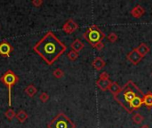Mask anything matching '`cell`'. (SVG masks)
I'll use <instances>...</instances> for the list:
<instances>
[{
    "label": "cell",
    "mask_w": 152,
    "mask_h": 128,
    "mask_svg": "<svg viewBox=\"0 0 152 128\" xmlns=\"http://www.w3.org/2000/svg\"><path fill=\"white\" fill-rule=\"evenodd\" d=\"M34 52L38 54L48 65H53L67 50V46L54 35L48 31L33 47Z\"/></svg>",
    "instance_id": "6da1fadb"
},
{
    "label": "cell",
    "mask_w": 152,
    "mask_h": 128,
    "mask_svg": "<svg viewBox=\"0 0 152 128\" xmlns=\"http://www.w3.org/2000/svg\"><path fill=\"white\" fill-rule=\"evenodd\" d=\"M137 96L144 97V94L132 80H129L124 86V87H122V90L120 91V93L118 95L114 96V99L128 113H133V110L130 108V104L133 102V100Z\"/></svg>",
    "instance_id": "7a4b0ae2"
},
{
    "label": "cell",
    "mask_w": 152,
    "mask_h": 128,
    "mask_svg": "<svg viewBox=\"0 0 152 128\" xmlns=\"http://www.w3.org/2000/svg\"><path fill=\"white\" fill-rule=\"evenodd\" d=\"M83 37L93 47H94L98 43L102 42L106 36L96 25H92L84 33Z\"/></svg>",
    "instance_id": "3957f363"
},
{
    "label": "cell",
    "mask_w": 152,
    "mask_h": 128,
    "mask_svg": "<svg viewBox=\"0 0 152 128\" xmlns=\"http://www.w3.org/2000/svg\"><path fill=\"white\" fill-rule=\"evenodd\" d=\"M0 81L8 89V105L11 107V105H12V88L13 86H15L17 84V82L19 81V78L13 71H12L11 69H8L6 72H4L2 75V77L0 78Z\"/></svg>",
    "instance_id": "277c9868"
},
{
    "label": "cell",
    "mask_w": 152,
    "mask_h": 128,
    "mask_svg": "<svg viewBox=\"0 0 152 128\" xmlns=\"http://www.w3.org/2000/svg\"><path fill=\"white\" fill-rule=\"evenodd\" d=\"M47 128H76V125L63 112H60L47 124Z\"/></svg>",
    "instance_id": "5b68a950"
},
{
    "label": "cell",
    "mask_w": 152,
    "mask_h": 128,
    "mask_svg": "<svg viewBox=\"0 0 152 128\" xmlns=\"http://www.w3.org/2000/svg\"><path fill=\"white\" fill-rule=\"evenodd\" d=\"M77 29H78L77 23L72 19H69L68 20H66L62 26V29L66 34H72Z\"/></svg>",
    "instance_id": "8992f818"
},
{
    "label": "cell",
    "mask_w": 152,
    "mask_h": 128,
    "mask_svg": "<svg viewBox=\"0 0 152 128\" xmlns=\"http://www.w3.org/2000/svg\"><path fill=\"white\" fill-rule=\"evenodd\" d=\"M13 51V47L7 41H2L0 43V55L3 57H10V54Z\"/></svg>",
    "instance_id": "52a82bcc"
},
{
    "label": "cell",
    "mask_w": 152,
    "mask_h": 128,
    "mask_svg": "<svg viewBox=\"0 0 152 128\" xmlns=\"http://www.w3.org/2000/svg\"><path fill=\"white\" fill-rule=\"evenodd\" d=\"M126 57H127L128 61L132 64H134V65H137L142 61V57L141 56V54L138 53L137 48H134L130 53H128L127 55H126Z\"/></svg>",
    "instance_id": "ba28073f"
},
{
    "label": "cell",
    "mask_w": 152,
    "mask_h": 128,
    "mask_svg": "<svg viewBox=\"0 0 152 128\" xmlns=\"http://www.w3.org/2000/svg\"><path fill=\"white\" fill-rule=\"evenodd\" d=\"M111 84V81L110 80V78H99V79L96 81V85L97 86L102 90V91H107L109 90V87Z\"/></svg>",
    "instance_id": "9c48e42d"
},
{
    "label": "cell",
    "mask_w": 152,
    "mask_h": 128,
    "mask_svg": "<svg viewBox=\"0 0 152 128\" xmlns=\"http://www.w3.org/2000/svg\"><path fill=\"white\" fill-rule=\"evenodd\" d=\"M131 15L134 18H141L144 15L145 13V9L141 5V4H137L136 6H134L132 11L130 12Z\"/></svg>",
    "instance_id": "30bf717a"
},
{
    "label": "cell",
    "mask_w": 152,
    "mask_h": 128,
    "mask_svg": "<svg viewBox=\"0 0 152 128\" xmlns=\"http://www.w3.org/2000/svg\"><path fill=\"white\" fill-rule=\"evenodd\" d=\"M92 65H93V67H94V69L100 71V70H102V69L105 67L106 62L104 61V60H103L102 57H96V58L93 61Z\"/></svg>",
    "instance_id": "8fae6325"
},
{
    "label": "cell",
    "mask_w": 152,
    "mask_h": 128,
    "mask_svg": "<svg viewBox=\"0 0 152 128\" xmlns=\"http://www.w3.org/2000/svg\"><path fill=\"white\" fill-rule=\"evenodd\" d=\"M70 46H71V49H72L73 51L78 53V52H80V51L85 47V44H84L80 39L77 38V39H75V40L71 43V45H70Z\"/></svg>",
    "instance_id": "7c38bea8"
},
{
    "label": "cell",
    "mask_w": 152,
    "mask_h": 128,
    "mask_svg": "<svg viewBox=\"0 0 152 128\" xmlns=\"http://www.w3.org/2000/svg\"><path fill=\"white\" fill-rule=\"evenodd\" d=\"M109 90L114 96H116L120 93V91L122 90V87L117 82H111V84L109 87Z\"/></svg>",
    "instance_id": "4fadbf2b"
},
{
    "label": "cell",
    "mask_w": 152,
    "mask_h": 128,
    "mask_svg": "<svg viewBox=\"0 0 152 128\" xmlns=\"http://www.w3.org/2000/svg\"><path fill=\"white\" fill-rule=\"evenodd\" d=\"M137 51L138 53L141 54V56L143 58L145 57V55H147L150 53V47L145 44V43H142L138 47H137Z\"/></svg>",
    "instance_id": "5bb4252c"
},
{
    "label": "cell",
    "mask_w": 152,
    "mask_h": 128,
    "mask_svg": "<svg viewBox=\"0 0 152 128\" xmlns=\"http://www.w3.org/2000/svg\"><path fill=\"white\" fill-rule=\"evenodd\" d=\"M24 92H25V94H26L28 97L32 98V97H34V96L37 94V87H36L34 85L31 84V85H28V86L25 88Z\"/></svg>",
    "instance_id": "9a60e30c"
},
{
    "label": "cell",
    "mask_w": 152,
    "mask_h": 128,
    "mask_svg": "<svg viewBox=\"0 0 152 128\" xmlns=\"http://www.w3.org/2000/svg\"><path fill=\"white\" fill-rule=\"evenodd\" d=\"M143 104L149 109L151 110L152 108V93L151 92H148L146 94H144L143 97Z\"/></svg>",
    "instance_id": "2e32d148"
},
{
    "label": "cell",
    "mask_w": 152,
    "mask_h": 128,
    "mask_svg": "<svg viewBox=\"0 0 152 128\" xmlns=\"http://www.w3.org/2000/svg\"><path fill=\"white\" fill-rule=\"evenodd\" d=\"M16 118L20 123H24L28 118V115L25 110H20L18 113H16Z\"/></svg>",
    "instance_id": "e0dca14e"
},
{
    "label": "cell",
    "mask_w": 152,
    "mask_h": 128,
    "mask_svg": "<svg viewBox=\"0 0 152 128\" xmlns=\"http://www.w3.org/2000/svg\"><path fill=\"white\" fill-rule=\"evenodd\" d=\"M132 120L133 122L135 124V125H141L142 124V122L144 121V118L142 115H141L140 113H135L133 118H132Z\"/></svg>",
    "instance_id": "ac0fdd59"
},
{
    "label": "cell",
    "mask_w": 152,
    "mask_h": 128,
    "mask_svg": "<svg viewBox=\"0 0 152 128\" xmlns=\"http://www.w3.org/2000/svg\"><path fill=\"white\" fill-rule=\"evenodd\" d=\"M4 117L8 119V120H12L14 118H16V113L12 109H8L5 112H4Z\"/></svg>",
    "instance_id": "d6986e66"
},
{
    "label": "cell",
    "mask_w": 152,
    "mask_h": 128,
    "mask_svg": "<svg viewBox=\"0 0 152 128\" xmlns=\"http://www.w3.org/2000/svg\"><path fill=\"white\" fill-rule=\"evenodd\" d=\"M68 58H69V61H76L77 58H78V56H79V54H78V53H77V52H75V51H73V50H71V51H69V53H68Z\"/></svg>",
    "instance_id": "ffe728a7"
},
{
    "label": "cell",
    "mask_w": 152,
    "mask_h": 128,
    "mask_svg": "<svg viewBox=\"0 0 152 128\" xmlns=\"http://www.w3.org/2000/svg\"><path fill=\"white\" fill-rule=\"evenodd\" d=\"M53 77L56 78H61L64 76V71H63L61 69L57 68V69H55L53 70Z\"/></svg>",
    "instance_id": "44dd1931"
},
{
    "label": "cell",
    "mask_w": 152,
    "mask_h": 128,
    "mask_svg": "<svg viewBox=\"0 0 152 128\" xmlns=\"http://www.w3.org/2000/svg\"><path fill=\"white\" fill-rule=\"evenodd\" d=\"M118 38V35H117L116 33H114V32H111V33H110V34L107 36V39H108L110 42H111V43L117 42Z\"/></svg>",
    "instance_id": "7402d4cb"
},
{
    "label": "cell",
    "mask_w": 152,
    "mask_h": 128,
    "mask_svg": "<svg viewBox=\"0 0 152 128\" xmlns=\"http://www.w3.org/2000/svg\"><path fill=\"white\" fill-rule=\"evenodd\" d=\"M39 100H40L43 103L47 102H48V100H49V95H48V94H47V93H45V92L41 93V94H40V95H39Z\"/></svg>",
    "instance_id": "603a6c76"
},
{
    "label": "cell",
    "mask_w": 152,
    "mask_h": 128,
    "mask_svg": "<svg viewBox=\"0 0 152 128\" xmlns=\"http://www.w3.org/2000/svg\"><path fill=\"white\" fill-rule=\"evenodd\" d=\"M31 4L35 6V7H40L43 4V1L42 0H33L31 2Z\"/></svg>",
    "instance_id": "cb8c5ba5"
},
{
    "label": "cell",
    "mask_w": 152,
    "mask_h": 128,
    "mask_svg": "<svg viewBox=\"0 0 152 128\" xmlns=\"http://www.w3.org/2000/svg\"><path fill=\"white\" fill-rule=\"evenodd\" d=\"M94 48H96V50H98V51H102L103 48H104V43L102 41V42H100V43H98L95 46H94Z\"/></svg>",
    "instance_id": "d4e9b609"
},
{
    "label": "cell",
    "mask_w": 152,
    "mask_h": 128,
    "mask_svg": "<svg viewBox=\"0 0 152 128\" xmlns=\"http://www.w3.org/2000/svg\"><path fill=\"white\" fill-rule=\"evenodd\" d=\"M99 78H110V75L107 72H102V73H101V75H100Z\"/></svg>",
    "instance_id": "484cf974"
},
{
    "label": "cell",
    "mask_w": 152,
    "mask_h": 128,
    "mask_svg": "<svg viewBox=\"0 0 152 128\" xmlns=\"http://www.w3.org/2000/svg\"><path fill=\"white\" fill-rule=\"evenodd\" d=\"M140 128H151V127H150L148 125H143V126H142Z\"/></svg>",
    "instance_id": "4316f807"
},
{
    "label": "cell",
    "mask_w": 152,
    "mask_h": 128,
    "mask_svg": "<svg viewBox=\"0 0 152 128\" xmlns=\"http://www.w3.org/2000/svg\"><path fill=\"white\" fill-rule=\"evenodd\" d=\"M151 75H152V74H151Z\"/></svg>",
    "instance_id": "83f0119b"
}]
</instances>
